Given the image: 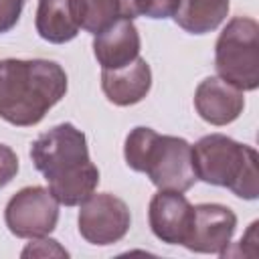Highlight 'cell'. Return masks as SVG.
Segmentation results:
<instances>
[{
    "label": "cell",
    "mask_w": 259,
    "mask_h": 259,
    "mask_svg": "<svg viewBox=\"0 0 259 259\" xmlns=\"http://www.w3.org/2000/svg\"><path fill=\"white\" fill-rule=\"evenodd\" d=\"M30 158L59 204L77 206L99 184V168L89 158L87 138L69 121L40 134L30 146Z\"/></svg>",
    "instance_id": "obj_1"
},
{
    "label": "cell",
    "mask_w": 259,
    "mask_h": 259,
    "mask_svg": "<svg viewBox=\"0 0 259 259\" xmlns=\"http://www.w3.org/2000/svg\"><path fill=\"white\" fill-rule=\"evenodd\" d=\"M67 93L65 69L49 59L0 61V117L16 127L42 121Z\"/></svg>",
    "instance_id": "obj_2"
},
{
    "label": "cell",
    "mask_w": 259,
    "mask_h": 259,
    "mask_svg": "<svg viewBox=\"0 0 259 259\" xmlns=\"http://www.w3.org/2000/svg\"><path fill=\"white\" fill-rule=\"evenodd\" d=\"M125 164L134 172H144L158 190L186 192L194 186L192 146L178 136H162L152 127H134L123 144Z\"/></svg>",
    "instance_id": "obj_3"
},
{
    "label": "cell",
    "mask_w": 259,
    "mask_h": 259,
    "mask_svg": "<svg viewBox=\"0 0 259 259\" xmlns=\"http://www.w3.org/2000/svg\"><path fill=\"white\" fill-rule=\"evenodd\" d=\"M196 178L229 188L235 196L255 200L259 196V172L255 148L241 144L225 134L202 136L192 146Z\"/></svg>",
    "instance_id": "obj_4"
},
{
    "label": "cell",
    "mask_w": 259,
    "mask_h": 259,
    "mask_svg": "<svg viewBox=\"0 0 259 259\" xmlns=\"http://www.w3.org/2000/svg\"><path fill=\"white\" fill-rule=\"evenodd\" d=\"M219 77L241 91L259 87V24L249 16H235L221 30L214 45Z\"/></svg>",
    "instance_id": "obj_5"
},
{
    "label": "cell",
    "mask_w": 259,
    "mask_h": 259,
    "mask_svg": "<svg viewBox=\"0 0 259 259\" xmlns=\"http://www.w3.org/2000/svg\"><path fill=\"white\" fill-rule=\"evenodd\" d=\"M4 223L18 239L49 237L59 223V200L45 186H24L8 200Z\"/></svg>",
    "instance_id": "obj_6"
},
{
    "label": "cell",
    "mask_w": 259,
    "mask_h": 259,
    "mask_svg": "<svg viewBox=\"0 0 259 259\" xmlns=\"http://www.w3.org/2000/svg\"><path fill=\"white\" fill-rule=\"evenodd\" d=\"M79 206V233L87 243L105 247L127 235L132 214L121 198L109 192H93Z\"/></svg>",
    "instance_id": "obj_7"
},
{
    "label": "cell",
    "mask_w": 259,
    "mask_h": 259,
    "mask_svg": "<svg viewBox=\"0 0 259 259\" xmlns=\"http://www.w3.org/2000/svg\"><path fill=\"white\" fill-rule=\"evenodd\" d=\"M192 208H194L192 227L184 247L194 253L223 255L235 235L237 214L229 206L217 202H202V204H194Z\"/></svg>",
    "instance_id": "obj_8"
},
{
    "label": "cell",
    "mask_w": 259,
    "mask_h": 259,
    "mask_svg": "<svg viewBox=\"0 0 259 259\" xmlns=\"http://www.w3.org/2000/svg\"><path fill=\"white\" fill-rule=\"evenodd\" d=\"M194 208L178 190H158L148 206V223L156 239L166 245H184L192 227Z\"/></svg>",
    "instance_id": "obj_9"
},
{
    "label": "cell",
    "mask_w": 259,
    "mask_h": 259,
    "mask_svg": "<svg viewBox=\"0 0 259 259\" xmlns=\"http://www.w3.org/2000/svg\"><path fill=\"white\" fill-rule=\"evenodd\" d=\"M243 91L221 77L202 79L194 91V109L210 125H227L235 121L243 113Z\"/></svg>",
    "instance_id": "obj_10"
},
{
    "label": "cell",
    "mask_w": 259,
    "mask_h": 259,
    "mask_svg": "<svg viewBox=\"0 0 259 259\" xmlns=\"http://www.w3.org/2000/svg\"><path fill=\"white\" fill-rule=\"evenodd\" d=\"M140 32L130 18H121L93 38V55L101 69H121L140 57Z\"/></svg>",
    "instance_id": "obj_11"
},
{
    "label": "cell",
    "mask_w": 259,
    "mask_h": 259,
    "mask_svg": "<svg viewBox=\"0 0 259 259\" xmlns=\"http://www.w3.org/2000/svg\"><path fill=\"white\" fill-rule=\"evenodd\" d=\"M150 87L152 69L142 57L121 69H101V89L113 105H136L150 93Z\"/></svg>",
    "instance_id": "obj_12"
},
{
    "label": "cell",
    "mask_w": 259,
    "mask_h": 259,
    "mask_svg": "<svg viewBox=\"0 0 259 259\" xmlns=\"http://www.w3.org/2000/svg\"><path fill=\"white\" fill-rule=\"evenodd\" d=\"M34 28L42 40L53 45L73 40L81 30L73 0H38Z\"/></svg>",
    "instance_id": "obj_13"
},
{
    "label": "cell",
    "mask_w": 259,
    "mask_h": 259,
    "mask_svg": "<svg viewBox=\"0 0 259 259\" xmlns=\"http://www.w3.org/2000/svg\"><path fill=\"white\" fill-rule=\"evenodd\" d=\"M227 12L229 0H178L172 18L190 34H206L223 24Z\"/></svg>",
    "instance_id": "obj_14"
},
{
    "label": "cell",
    "mask_w": 259,
    "mask_h": 259,
    "mask_svg": "<svg viewBox=\"0 0 259 259\" xmlns=\"http://www.w3.org/2000/svg\"><path fill=\"white\" fill-rule=\"evenodd\" d=\"M79 26L93 36L121 18H138L134 0H73Z\"/></svg>",
    "instance_id": "obj_15"
},
{
    "label": "cell",
    "mask_w": 259,
    "mask_h": 259,
    "mask_svg": "<svg viewBox=\"0 0 259 259\" xmlns=\"http://www.w3.org/2000/svg\"><path fill=\"white\" fill-rule=\"evenodd\" d=\"M178 0H134L136 16L148 18H168L174 14Z\"/></svg>",
    "instance_id": "obj_16"
},
{
    "label": "cell",
    "mask_w": 259,
    "mask_h": 259,
    "mask_svg": "<svg viewBox=\"0 0 259 259\" xmlns=\"http://www.w3.org/2000/svg\"><path fill=\"white\" fill-rule=\"evenodd\" d=\"M30 241L32 243L22 251V257H69V253L55 239L38 237V239H30Z\"/></svg>",
    "instance_id": "obj_17"
},
{
    "label": "cell",
    "mask_w": 259,
    "mask_h": 259,
    "mask_svg": "<svg viewBox=\"0 0 259 259\" xmlns=\"http://www.w3.org/2000/svg\"><path fill=\"white\" fill-rule=\"evenodd\" d=\"M26 0H0V34L12 30L22 14Z\"/></svg>",
    "instance_id": "obj_18"
},
{
    "label": "cell",
    "mask_w": 259,
    "mask_h": 259,
    "mask_svg": "<svg viewBox=\"0 0 259 259\" xmlns=\"http://www.w3.org/2000/svg\"><path fill=\"white\" fill-rule=\"evenodd\" d=\"M18 172V158H16V152L6 146V144H0V188H4Z\"/></svg>",
    "instance_id": "obj_19"
}]
</instances>
